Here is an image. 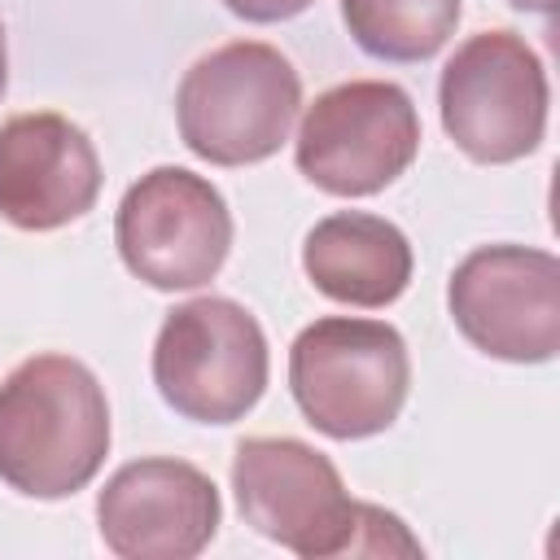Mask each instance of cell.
Listing matches in <instances>:
<instances>
[{
    "mask_svg": "<svg viewBox=\"0 0 560 560\" xmlns=\"http://www.w3.org/2000/svg\"><path fill=\"white\" fill-rule=\"evenodd\" d=\"M289 389L311 429L332 442L385 433L411 389V354L394 324L324 315L289 346Z\"/></svg>",
    "mask_w": 560,
    "mask_h": 560,
    "instance_id": "3957f363",
    "label": "cell"
},
{
    "mask_svg": "<svg viewBox=\"0 0 560 560\" xmlns=\"http://www.w3.org/2000/svg\"><path fill=\"white\" fill-rule=\"evenodd\" d=\"M271 354L262 324L232 298L179 302L153 341V385L162 402L197 424H232L258 407Z\"/></svg>",
    "mask_w": 560,
    "mask_h": 560,
    "instance_id": "5b68a950",
    "label": "cell"
},
{
    "mask_svg": "<svg viewBox=\"0 0 560 560\" xmlns=\"http://www.w3.org/2000/svg\"><path fill=\"white\" fill-rule=\"evenodd\" d=\"M512 9H525V13H542V18H551V9H556V0H508Z\"/></svg>",
    "mask_w": 560,
    "mask_h": 560,
    "instance_id": "9a60e30c",
    "label": "cell"
},
{
    "mask_svg": "<svg viewBox=\"0 0 560 560\" xmlns=\"http://www.w3.org/2000/svg\"><path fill=\"white\" fill-rule=\"evenodd\" d=\"M547 70L516 31L468 35L438 79L442 127L481 166L529 158L547 136Z\"/></svg>",
    "mask_w": 560,
    "mask_h": 560,
    "instance_id": "277c9868",
    "label": "cell"
},
{
    "mask_svg": "<svg viewBox=\"0 0 560 560\" xmlns=\"http://www.w3.org/2000/svg\"><path fill=\"white\" fill-rule=\"evenodd\" d=\"M109 455V402L70 354H31L0 381V481L26 499H70Z\"/></svg>",
    "mask_w": 560,
    "mask_h": 560,
    "instance_id": "6da1fadb",
    "label": "cell"
},
{
    "mask_svg": "<svg viewBox=\"0 0 560 560\" xmlns=\"http://www.w3.org/2000/svg\"><path fill=\"white\" fill-rule=\"evenodd\" d=\"M459 0H341V18L350 39L394 66L429 61L455 35Z\"/></svg>",
    "mask_w": 560,
    "mask_h": 560,
    "instance_id": "4fadbf2b",
    "label": "cell"
},
{
    "mask_svg": "<svg viewBox=\"0 0 560 560\" xmlns=\"http://www.w3.org/2000/svg\"><path fill=\"white\" fill-rule=\"evenodd\" d=\"M420 153V114L389 79H350L319 92L293 140L298 171L332 197L389 188Z\"/></svg>",
    "mask_w": 560,
    "mask_h": 560,
    "instance_id": "52a82bcc",
    "label": "cell"
},
{
    "mask_svg": "<svg viewBox=\"0 0 560 560\" xmlns=\"http://www.w3.org/2000/svg\"><path fill=\"white\" fill-rule=\"evenodd\" d=\"M468 346L503 363H547L560 350V258L534 245H481L446 284Z\"/></svg>",
    "mask_w": 560,
    "mask_h": 560,
    "instance_id": "9c48e42d",
    "label": "cell"
},
{
    "mask_svg": "<svg viewBox=\"0 0 560 560\" xmlns=\"http://www.w3.org/2000/svg\"><path fill=\"white\" fill-rule=\"evenodd\" d=\"M315 0H223V9L228 13H236V18H245V22H289V18H298V13H306Z\"/></svg>",
    "mask_w": 560,
    "mask_h": 560,
    "instance_id": "5bb4252c",
    "label": "cell"
},
{
    "mask_svg": "<svg viewBox=\"0 0 560 560\" xmlns=\"http://www.w3.org/2000/svg\"><path fill=\"white\" fill-rule=\"evenodd\" d=\"M101 197V158L79 122L52 109L0 122V219L22 232H57Z\"/></svg>",
    "mask_w": 560,
    "mask_h": 560,
    "instance_id": "8fae6325",
    "label": "cell"
},
{
    "mask_svg": "<svg viewBox=\"0 0 560 560\" xmlns=\"http://www.w3.org/2000/svg\"><path fill=\"white\" fill-rule=\"evenodd\" d=\"M245 525L302 560L354 556L368 503L350 499L337 464L302 438H245L232 455Z\"/></svg>",
    "mask_w": 560,
    "mask_h": 560,
    "instance_id": "8992f818",
    "label": "cell"
},
{
    "mask_svg": "<svg viewBox=\"0 0 560 560\" xmlns=\"http://www.w3.org/2000/svg\"><path fill=\"white\" fill-rule=\"evenodd\" d=\"M302 79L262 39H232L197 57L175 92V122L188 153L210 166H254L293 131Z\"/></svg>",
    "mask_w": 560,
    "mask_h": 560,
    "instance_id": "7a4b0ae2",
    "label": "cell"
},
{
    "mask_svg": "<svg viewBox=\"0 0 560 560\" xmlns=\"http://www.w3.org/2000/svg\"><path fill=\"white\" fill-rule=\"evenodd\" d=\"M114 241L127 271L149 289H201L228 262L232 210L206 175L188 166H153L122 192Z\"/></svg>",
    "mask_w": 560,
    "mask_h": 560,
    "instance_id": "ba28073f",
    "label": "cell"
},
{
    "mask_svg": "<svg viewBox=\"0 0 560 560\" xmlns=\"http://www.w3.org/2000/svg\"><path fill=\"white\" fill-rule=\"evenodd\" d=\"M4 83H9V48H4V26H0V96H4Z\"/></svg>",
    "mask_w": 560,
    "mask_h": 560,
    "instance_id": "2e32d148",
    "label": "cell"
},
{
    "mask_svg": "<svg viewBox=\"0 0 560 560\" xmlns=\"http://www.w3.org/2000/svg\"><path fill=\"white\" fill-rule=\"evenodd\" d=\"M219 521V486L171 455L122 464L96 494L101 542L122 560H192L214 542Z\"/></svg>",
    "mask_w": 560,
    "mask_h": 560,
    "instance_id": "30bf717a",
    "label": "cell"
},
{
    "mask_svg": "<svg viewBox=\"0 0 560 560\" xmlns=\"http://www.w3.org/2000/svg\"><path fill=\"white\" fill-rule=\"evenodd\" d=\"M411 241L398 223L363 210L324 214L302 241V271L311 284L359 311H381L402 298L411 284Z\"/></svg>",
    "mask_w": 560,
    "mask_h": 560,
    "instance_id": "7c38bea8",
    "label": "cell"
}]
</instances>
